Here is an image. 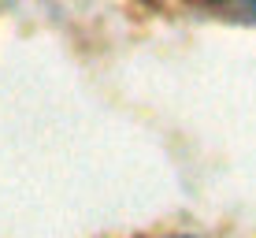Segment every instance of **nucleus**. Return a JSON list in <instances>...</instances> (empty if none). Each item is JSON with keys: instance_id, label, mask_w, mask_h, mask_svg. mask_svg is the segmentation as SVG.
I'll return each instance as SVG.
<instances>
[{"instance_id": "obj_1", "label": "nucleus", "mask_w": 256, "mask_h": 238, "mask_svg": "<svg viewBox=\"0 0 256 238\" xmlns=\"http://www.w3.org/2000/svg\"><path fill=\"white\" fill-rule=\"evenodd\" d=\"M164 238H193V234H164Z\"/></svg>"}]
</instances>
